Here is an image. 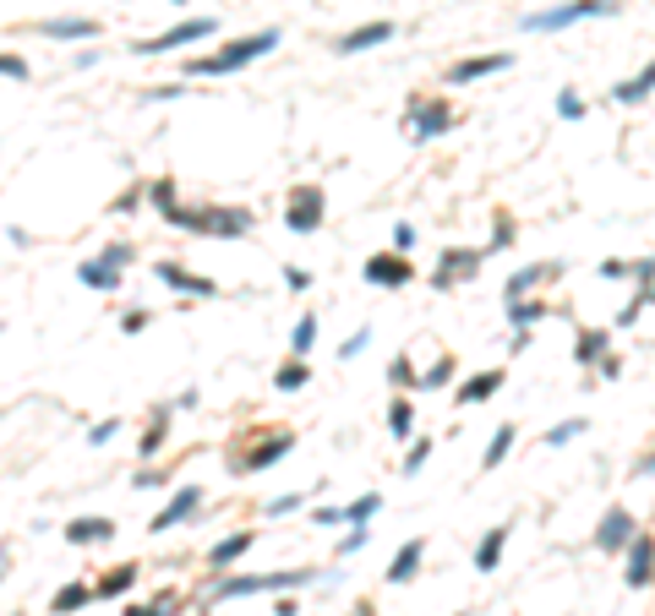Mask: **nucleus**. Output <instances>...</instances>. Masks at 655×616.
I'll return each instance as SVG.
<instances>
[{
  "mask_svg": "<svg viewBox=\"0 0 655 616\" xmlns=\"http://www.w3.org/2000/svg\"><path fill=\"white\" fill-rule=\"evenodd\" d=\"M514 218H503V213H497V230H491V251H503V246H514Z\"/></svg>",
  "mask_w": 655,
  "mask_h": 616,
  "instance_id": "nucleus-41",
  "label": "nucleus"
},
{
  "mask_svg": "<svg viewBox=\"0 0 655 616\" xmlns=\"http://www.w3.org/2000/svg\"><path fill=\"white\" fill-rule=\"evenodd\" d=\"M137 573H142L137 562H126V567H110V573L99 578V595H104V600H115V595H126V589H132V583H137Z\"/></svg>",
  "mask_w": 655,
  "mask_h": 616,
  "instance_id": "nucleus-28",
  "label": "nucleus"
},
{
  "mask_svg": "<svg viewBox=\"0 0 655 616\" xmlns=\"http://www.w3.org/2000/svg\"><path fill=\"white\" fill-rule=\"evenodd\" d=\"M93 595H99V589H88V583H66V589H60V595L50 600V611H55V616H66V611H82V605H88Z\"/></svg>",
  "mask_w": 655,
  "mask_h": 616,
  "instance_id": "nucleus-29",
  "label": "nucleus"
},
{
  "mask_svg": "<svg viewBox=\"0 0 655 616\" xmlns=\"http://www.w3.org/2000/svg\"><path fill=\"white\" fill-rule=\"evenodd\" d=\"M410 426H415V409H410V399H393V404H388V431L404 442V437H410Z\"/></svg>",
  "mask_w": 655,
  "mask_h": 616,
  "instance_id": "nucleus-34",
  "label": "nucleus"
},
{
  "mask_svg": "<svg viewBox=\"0 0 655 616\" xmlns=\"http://www.w3.org/2000/svg\"><path fill=\"white\" fill-rule=\"evenodd\" d=\"M497 387H503V371H476L470 382H459V393H453V404H486Z\"/></svg>",
  "mask_w": 655,
  "mask_h": 616,
  "instance_id": "nucleus-22",
  "label": "nucleus"
},
{
  "mask_svg": "<svg viewBox=\"0 0 655 616\" xmlns=\"http://www.w3.org/2000/svg\"><path fill=\"white\" fill-rule=\"evenodd\" d=\"M622 6L617 0H568V6H552V11H529L524 17V34H563L574 22H590V17H617Z\"/></svg>",
  "mask_w": 655,
  "mask_h": 616,
  "instance_id": "nucleus-3",
  "label": "nucleus"
},
{
  "mask_svg": "<svg viewBox=\"0 0 655 616\" xmlns=\"http://www.w3.org/2000/svg\"><path fill=\"white\" fill-rule=\"evenodd\" d=\"M377 513H383V491H366V497L350 502V524H371Z\"/></svg>",
  "mask_w": 655,
  "mask_h": 616,
  "instance_id": "nucleus-35",
  "label": "nucleus"
},
{
  "mask_svg": "<svg viewBox=\"0 0 655 616\" xmlns=\"http://www.w3.org/2000/svg\"><path fill=\"white\" fill-rule=\"evenodd\" d=\"M579 431H584V420H557V426L546 431V447H568Z\"/></svg>",
  "mask_w": 655,
  "mask_h": 616,
  "instance_id": "nucleus-36",
  "label": "nucleus"
},
{
  "mask_svg": "<svg viewBox=\"0 0 655 616\" xmlns=\"http://www.w3.org/2000/svg\"><path fill=\"white\" fill-rule=\"evenodd\" d=\"M361 278L377 284V289H404V284L415 278V262H410L404 251H371L366 268H361Z\"/></svg>",
  "mask_w": 655,
  "mask_h": 616,
  "instance_id": "nucleus-7",
  "label": "nucleus"
},
{
  "mask_svg": "<svg viewBox=\"0 0 655 616\" xmlns=\"http://www.w3.org/2000/svg\"><path fill=\"white\" fill-rule=\"evenodd\" d=\"M126 616H170V595L153 600V605H126Z\"/></svg>",
  "mask_w": 655,
  "mask_h": 616,
  "instance_id": "nucleus-50",
  "label": "nucleus"
},
{
  "mask_svg": "<svg viewBox=\"0 0 655 616\" xmlns=\"http://www.w3.org/2000/svg\"><path fill=\"white\" fill-rule=\"evenodd\" d=\"M388 39H393V22H361L355 34H345V39L333 44V55H361V49H377Z\"/></svg>",
  "mask_w": 655,
  "mask_h": 616,
  "instance_id": "nucleus-13",
  "label": "nucleus"
},
{
  "mask_svg": "<svg viewBox=\"0 0 655 616\" xmlns=\"http://www.w3.org/2000/svg\"><path fill=\"white\" fill-rule=\"evenodd\" d=\"M268 49H278V27H263V34H246V39H230L218 55H192L186 60V77H230L240 66H252V60H263Z\"/></svg>",
  "mask_w": 655,
  "mask_h": 616,
  "instance_id": "nucleus-1",
  "label": "nucleus"
},
{
  "mask_svg": "<svg viewBox=\"0 0 655 616\" xmlns=\"http://www.w3.org/2000/svg\"><path fill=\"white\" fill-rule=\"evenodd\" d=\"M180 93H186L180 82H164V87H148V99H159V104H164V99H180Z\"/></svg>",
  "mask_w": 655,
  "mask_h": 616,
  "instance_id": "nucleus-52",
  "label": "nucleus"
},
{
  "mask_svg": "<svg viewBox=\"0 0 655 616\" xmlns=\"http://www.w3.org/2000/svg\"><path fill=\"white\" fill-rule=\"evenodd\" d=\"M557 115H563V120H584V99H579L574 87H563V99H557Z\"/></svg>",
  "mask_w": 655,
  "mask_h": 616,
  "instance_id": "nucleus-39",
  "label": "nucleus"
},
{
  "mask_svg": "<svg viewBox=\"0 0 655 616\" xmlns=\"http://www.w3.org/2000/svg\"><path fill=\"white\" fill-rule=\"evenodd\" d=\"M393 251H404V256L415 251V224H393Z\"/></svg>",
  "mask_w": 655,
  "mask_h": 616,
  "instance_id": "nucleus-42",
  "label": "nucleus"
},
{
  "mask_svg": "<svg viewBox=\"0 0 655 616\" xmlns=\"http://www.w3.org/2000/svg\"><path fill=\"white\" fill-rule=\"evenodd\" d=\"M290 447H295V437H290V431H278V437H268L263 447H252V452H246V469H268L273 459H285Z\"/></svg>",
  "mask_w": 655,
  "mask_h": 616,
  "instance_id": "nucleus-25",
  "label": "nucleus"
},
{
  "mask_svg": "<svg viewBox=\"0 0 655 616\" xmlns=\"http://www.w3.org/2000/svg\"><path fill=\"white\" fill-rule=\"evenodd\" d=\"M634 540H639L634 513H628V507H606L601 529H596V545H601V551H622V545H634Z\"/></svg>",
  "mask_w": 655,
  "mask_h": 616,
  "instance_id": "nucleus-12",
  "label": "nucleus"
},
{
  "mask_svg": "<svg viewBox=\"0 0 655 616\" xmlns=\"http://www.w3.org/2000/svg\"><path fill=\"white\" fill-rule=\"evenodd\" d=\"M323 208H328V197H323V186H295L290 197H285V224L295 235H311L323 224Z\"/></svg>",
  "mask_w": 655,
  "mask_h": 616,
  "instance_id": "nucleus-6",
  "label": "nucleus"
},
{
  "mask_svg": "<svg viewBox=\"0 0 655 616\" xmlns=\"http://www.w3.org/2000/svg\"><path fill=\"white\" fill-rule=\"evenodd\" d=\"M175 230L186 235H225V240H240V235H252V213L246 208H170L164 213Z\"/></svg>",
  "mask_w": 655,
  "mask_h": 616,
  "instance_id": "nucleus-2",
  "label": "nucleus"
},
{
  "mask_svg": "<svg viewBox=\"0 0 655 616\" xmlns=\"http://www.w3.org/2000/svg\"><path fill=\"white\" fill-rule=\"evenodd\" d=\"M574 361H579V366H601V361H606V333H601V328H584V333L574 338Z\"/></svg>",
  "mask_w": 655,
  "mask_h": 616,
  "instance_id": "nucleus-26",
  "label": "nucleus"
},
{
  "mask_svg": "<svg viewBox=\"0 0 655 616\" xmlns=\"http://www.w3.org/2000/svg\"><path fill=\"white\" fill-rule=\"evenodd\" d=\"M164 437H170V409H153V420H148V431H142L137 452H142V459H153V452L164 447Z\"/></svg>",
  "mask_w": 655,
  "mask_h": 616,
  "instance_id": "nucleus-27",
  "label": "nucleus"
},
{
  "mask_svg": "<svg viewBox=\"0 0 655 616\" xmlns=\"http://www.w3.org/2000/svg\"><path fill=\"white\" fill-rule=\"evenodd\" d=\"M426 459H431V442H415L410 452H404V475H415V469H421Z\"/></svg>",
  "mask_w": 655,
  "mask_h": 616,
  "instance_id": "nucleus-43",
  "label": "nucleus"
},
{
  "mask_svg": "<svg viewBox=\"0 0 655 616\" xmlns=\"http://www.w3.org/2000/svg\"><path fill=\"white\" fill-rule=\"evenodd\" d=\"M541 278H557V262H536V268H519L508 284H503V300L514 306V300H524V289H536Z\"/></svg>",
  "mask_w": 655,
  "mask_h": 616,
  "instance_id": "nucleus-23",
  "label": "nucleus"
},
{
  "mask_svg": "<svg viewBox=\"0 0 655 616\" xmlns=\"http://www.w3.org/2000/svg\"><path fill=\"white\" fill-rule=\"evenodd\" d=\"M404 120H410V132L415 142H437L453 125V110L443 99H410V110H404Z\"/></svg>",
  "mask_w": 655,
  "mask_h": 616,
  "instance_id": "nucleus-8",
  "label": "nucleus"
},
{
  "mask_svg": "<svg viewBox=\"0 0 655 616\" xmlns=\"http://www.w3.org/2000/svg\"><path fill=\"white\" fill-rule=\"evenodd\" d=\"M213 34H218L213 17H186V22L164 27V34H153V39L132 44V55H170V49H186V44H202V39H213Z\"/></svg>",
  "mask_w": 655,
  "mask_h": 616,
  "instance_id": "nucleus-4",
  "label": "nucleus"
},
{
  "mask_svg": "<svg viewBox=\"0 0 655 616\" xmlns=\"http://www.w3.org/2000/svg\"><path fill=\"white\" fill-rule=\"evenodd\" d=\"M541 316H546V306H541V300H514V306H508V322H514V333H529V328H536Z\"/></svg>",
  "mask_w": 655,
  "mask_h": 616,
  "instance_id": "nucleus-32",
  "label": "nucleus"
},
{
  "mask_svg": "<svg viewBox=\"0 0 655 616\" xmlns=\"http://www.w3.org/2000/svg\"><path fill=\"white\" fill-rule=\"evenodd\" d=\"M115 431H120V420L110 414V420H99V426H93V431H88V442H93V447H104V442H110Z\"/></svg>",
  "mask_w": 655,
  "mask_h": 616,
  "instance_id": "nucleus-45",
  "label": "nucleus"
},
{
  "mask_svg": "<svg viewBox=\"0 0 655 616\" xmlns=\"http://www.w3.org/2000/svg\"><path fill=\"white\" fill-rule=\"evenodd\" d=\"M311 382V371H306V361H285V366H278L273 371V387H278V393H301V387Z\"/></svg>",
  "mask_w": 655,
  "mask_h": 616,
  "instance_id": "nucleus-30",
  "label": "nucleus"
},
{
  "mask_svg": "<svg viewBox=\"0 0 655 616\" xmlns=\"http://www.w3.org/2000/svg\"><path fill=\"white\" fill-rule=\"evenodd\" d=\"M301 507H306V497L295 491V497H273V502H268L263 513H268V518H290V513H301Z\"/></svg>",
  "mask_w": 655,
  "mask_h": 616,
  "instance_id": "nucleus-37",
  "label": "nucleus"
},
{
  "mask_svg": "<svg viewBox=\"0 0 655 616\" xmlns=\"http://www.w3.org/2000/svg\"><path fill=\"white\" fill-rule=\"evenodd\" d=\"M481 262H486V251H476V246L443 251V262H437V273H431V289H453V284H464V278H476Z\"/></svg>",
  "mask_w": 655,
  "mask_h": 616,
  "instance_id": "nucleus-9",
  "label": "nucleus"
},
{
  "mask_svg": "<svg viewBox=\"0 0 655 616\" xmlns=\"http://www.w3.org/2000/svg\"><path fill=\"white\" fill-rule=\"evenodd\" d=\"M361 545H366V524H350V535L339 540V551H345V557H350V551H361Z\"/></svg>",
  "mask_w": 655,
  "mask_h": 616,
  "instance_id": "nucleus-49",
  "label": "nucleus"
},
{
  "mask_svg": "<svg viewBox=\"0 0 655 616\" xmlns=\"http://www.w3.org/2000/svg\"><path fill=\"white\" fill-rule=\"evenodd\" d=\"M104 262H115V268H126V262H132V246H126V240H115V246H104Z\"/></svg>",
  "mask_w": 655,
  "mask_h": 616,
  "instance_id": "nucleus-47",
  "label": "nucleus"
},
{
  "mask_svg": "<svg viewBox=\"0 0 655 616\" xmlns=\"http://www.w3.org/2000/svg\"><path fill=\"white\" fill-rule=\"evenodd\" d=\"M39 39H99V22L93 17H44L39 22Z\"/></svg>",
  "mask_w": 655,
  "mask_h": 616,
  "instance_id": "nucleus-15",
  "label": "nucleus"
},
{
  "mask_svg": "<svg viewBox=\"0 0 655 616\" xmlns=\"http://www.w3.org/2000/svg\"><path fill=\"white\" fill-rule=\"evenodd\" d=\"M317 573L311 567H295V573H257V578H218V600H235V595H273V589H301Z\"/></svg>",
  "mask_w": 655,
  "mask_h": 616,
  "instance_id": "nucleus-5",
  "label": "nucleus"
},
{
  "mask_svg": "<svg viewBox=\"0 0 655 616\" xmlns=\"http://www.w3.org/2000/svg\"><path fill=\"white\" fill-rule=\"evenodd\" d=\"M317 524H323V529H339V524H350V507H317Z\"/></svg>",
  "mask_w": 655,
  "mask_h": 616,
  "instance_id": "nucleus-44",
  "label": "nucleus"
},
{
  "mask_svg": "<svg viewBox=\"0 0 655 616\" xmlns=\"http://www.w3.org/2000/svg\"><path fill=\"white\" fill-rule=\"evenodd\" d=\"M622 578H628L634 589H644V583L655 578V535L639 529V540L628 545V573H622Z\"/></svg>",
  "mask_w": 655,
  "mask_h": 616,
  "instance_id": "nucleus-14",
  "label": "nucleus"
},
{
  "mask_svg": "<svg viewBox=\"0 0 655 616\" xmlns=\"http://www.w3.org/2000/svg\"><path fill=\"white\" fill-rule=\"evenodd\" d=\"M508 529L514 524H491L476 545V573H497V557H503V545H508Z\"/></svg>",
  "mask_w": 655,
  "mask_h": 616,
  "instance_id": "nucleus-21",
  "label": "nucleus"
},
{
  "mask_svg": "<svg viewBox=\"0 0 655 616\" xmlns=\"http://www.w3.org/2000/svg\"><path fill=\"white\" fill-rule=\"evenodd\" d=\"M0 72H6V82H27V60L22 55H6V60H0Z\"/></svg>",
  "mask_w": 655,
  "mask_h": 616,
  "instance_id": "nucleus-46",
  "label": "nucleus"
},
{
  "mask_svg": "<svg viewBox=\"0 0 655 616\" xmlns=\"http://www.w3.org/2000/svg\"><path fill=\"white\" fill-rule=\"evenodd\" d=\"M252 540H257L252 529H235V535H225V540H218V545L208 551V567L218 573V567H230V562H240V557H246V551H252Z\"/></svg>",
  "mask_w": 655,
  "mask_h": 616,
  "instance_id": "nucleus-18",
  "label": "nucleus"
},
{
  "mask_svg": "<svg viewBox=\"0 0 655 616\" xmlns=\"http://www.w3.org/2000/svg\"><path fill=\"white\" fill-rule=\"evenodd\" d=\"M366 344H371V328H355V333H350L345 344H339V361H355V354H361Z\"/></svg>",
  "mask_w": 655,
  "mask_h": 616,
  "instance_id": "nucleus-38",
  "label": "nucleus"
},
{
  "mask_svg": "<svg viewBox=\"0 0 655 616\" xmlns=\"http://www.w3.org/2000/svg\"><path fill=\"white\" fill-rule=\"evenodd\" d=\"M197 507H202V491H197V485H180V491H175L159 513H153V524H148V529H153V535H164V529L186 524V518H192Z\"/></svg>",
  "mask_w": 655,
  "mask_h": 616,
  "instance_id": "nucleus-11",
  "label": "nucleus"
},
{
  "mask_svg": "<svg viewBox=\"0 0 655 616\" xmlns=\"http://www.w3.org/2000/svg\"><path fill=\"white\" fill-rule=\"evenodd\" d=\"M388 376H393V382H399V387H404V382H410V361H404V354H399V361H393V366H388Z\"/></svg>",
  "mask_w": 655,
  "mask_h": 616,
  "instance_id": "nucleus-53",
  "label": "nucleus"
},
{
  "mask_svg": "<svg viewBox=\"0 0 655 616\" xmlns=\"http://www.w3.org/2000/svg\"><path fill=\"white\" fill-rule=\"evenodd\" d=\"M508 452H514V426H508V420H503V426H497V431H491V447H486V459H481V469H497V464H503V459H508Z\"/></svg>",
  "mask_w": 655,
  "mask_h": 616,
  "instance_id": "nucleus-31",
  "label": "nucleus"
},
{
  "mask_svg": "<svg viewBox=\"0 0 655 616\" xmlns=\"http://www.w3.org/2000/svg\"><path fill=\"white\" fill-rule=\"evenodd\" d=\"M110 535H115V518H72V524H66L72 545H104Z\"/></svg>",
  "mask_w": 655,
  "mask_h": 616,
  "instance_id": "nucleus-19",
  "label": "nucleus"
},
{
  "mask_svg": "<svg viewBox=\"0 0 655 616\" xmlns=\"http://www.w3.org/2000/svg\"><path fill=\"white\" fill-rule=\"evenodd\" d=\"M159 485H164V475H159V469H142V475L132 480V491H159Z\"/></svg>",
  "mask_w": 655,
  "mask_h": 616,
  "instance_id": "nucleus-48",
  "label": "nucleus"
},
{
  "mask_svg": "<svg viewBox=\"0 0 655 616\" xmlns=\"http://www.w3.org/2000/svg\"><path fill=\"white\" fill-rule=\"evenodd\" d=\"M170 6H186V0H170Z\"/></svg>",
  "mask_w": 655,
  "mask_h": 616,
  "instance_id": "nucleus-56",
  "label": "nucleus"
},
{
  "mask_svg": "<svg viewBox=\"0 0 655 616\" xmlns=\"http://www.w3.org/2000/svg\"><path fill=\"white\" fill-rule=\"evenodd\" d=\"M448 376H453V361H437V366H431V371H426V376H421L415 387H426V393H431V387H443Z\"/></svg>",
  "mask_w": 655,
  "mask_h": 616,
  "instance_id": "nucleus-40",
  "label": "nucleus"
},
{
  "mask_svg": "<svg viewBox=\"0 0 655 616\" xmlns=\"http://www.w3.org/2000/svg\"><path fill=\"white\" fill-rule=\"evenodd\" d=\"M514 66V55L508 49H491V55H476V60H453L448 66V82L453 87H470V82H481V77H491V72H508Z\"/></svg>",
  "mask_w": 655,
  "mask_h": 616,
  "instance_id": "nucleus-10",
  "label": "nucleus"
},
{
  "mask_svg": "<svg viewBox=\"0 0 655 616\" xmlns=\"http://www.w3.org/2000/svg\"><path fill=\"white\" fill-rule=\"evenodd\" d=\"M311 344H317V316H301L295 322V333H290V354H295V361H301V354H311Z\"/></svg>",
  "mask_w": 655,
  "mask_h": 616,
  "instance_id": "nucleus-33",
  "label": "nucleus"
},
{
  "mask_svg": "<svg viewBox=\"0 0 655 616\" xmlns=\"http://www.w3.org/2000/svg\"><path fill=\"white\" fill-rule=\"evenodd\" d=\"M639 475H655V452H650V459H644V464H639Z\"/></svg>",
  "mask_w": 655,
  "mask_h": 616,
  "instance_id": "nucleus-55",
  "label": "nucleus"
},
{
  "mask_svg": "<svg viewBox=\"0 0 655 616\" xmlns=\"http://www.w3.org/2000/svg\"><path fill=\"white\" fill-rule=\"evenodd\" d=\"M650 93H655V60H650V66H644V72H634V77H622V82L612 87V99H617V104H644V99H650Z\"/></svg>",
  "mask_w": 655,
  "mask_h": 616,
  "instance_id": "nucleus-20",
  "label": "nucleus"
},
{
  "mask_svg": "<svg viewBox=\"0 0 655 616\" xmlns=\"http://www.w3.org/2000/svg\"><path fill=\"white\" fill-rule=\"evenodd\" d=\"M153 273H159V278H164L170 289H180V295H202V300L213 295V278H202V273H186L180 262H159Z\"/></svg>",
  "mask_w": 655,
  "mask_h": 616,
  "instance_id": "nucleus-16",
  "label": "nucleus"
},
{
  "mask_svg": "<svg viewBox=\"0 0 655 616\" xmlns=\"http://www.w3.org/2000/svg\"><path fill=\"white\" fill-rule=\"evenodd\" d=\"M120 328H126V333H142V328H148V311H142V306H132L126 316H120Z\"/></svg>",
  "mask_w": 655,
  "mask_h": 616,
  "instance_id": "nucleus-51",
  "label": "nucleus"
},
{
  "mask_svg": "<svg viewBox=\"0 0 655 616\" xmlns=\"http://www.w3.org/2000/svg\"><path fill=\"white\" fill-rule=\"evenodd\" d=\"M285 284H290V289H311V273H301V268H290V273H285Z\"/></svg>",
  "mask_w": 655,
  "mask_h": 616,
  "instance_id": "nucleus-54",
  "label": "nucleus"
},
{
  "mask_svg": "<svg viewBox=\"0 0 655 616\" xmlns=\"http://www.w3.org/2000/svg\"><path fill=\"white\" fill-rule=\"evenodd\" d=\"M421 557H426V540H404L393 551V562H388V583H410L421 573Z\"/></svg>",
  "mask_w": 655,
  "mask_h": 616,
  "instance_id": "nucleus-17",
  "label": "nucleus"
},
{
  "mask_svg": "<svg viewBox=\"0 0 655 616\" xmlns=\"http://www.w3.org/2000/svg\"><path fill=\"white\" fill-rule=\"evenodd\" d=\"M77 278H82L88 289H99V295L120 289V268H115V262H104V256H93V262H82V268H77Z\"/></svg>",
  "mask_w": 655,
  "mask_h": 616,
  "instance_id": "nucleus-24",
  "label": "nucleus"
}]
</instances>
